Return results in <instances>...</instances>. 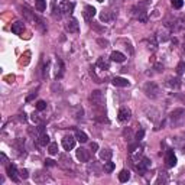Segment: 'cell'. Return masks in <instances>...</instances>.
Instances as JSON below:
<instances>
[{"mask_svg":"<svg viewBox=\"0 0 185 185\" xmlns=\"http://www.w3.org/2000/svg\"><path fill=\"white\" fill-rule=\"evenodd\" d=\"M143 91H145V94H146V97H149V98H158L160 94V88L159 85L156 84V83H153V81H149V83H146L145 84V87H143Z\"/></svg>","mask_w":185,"mask_h":185,"instance_id":"obj_1","label":"cell"},{"mask_svg":"<svg viewBox=\"0 0 185 185\" xmlns=\"http://www.w3.org/2000/svg\"><path fill=\"white\" fill-rule=\"evenodd\" d=\"M145 6H146V3H140V4H136L135 7L132 9L133 16L140 22H146L147 20V15H146V10H145Z\"/></svg>","mask_w":185,"mask_h":185,"instance_id":"obj_2","label":"cell"},{"mask_svg":"<svg viewBox=\"0 0 185 185\" xmlns=\"http://www.w3.org/2000/svg\"><path fill=\"white\" fill-rule=\"evenodd\" d=\"M90 103L96 107H101L103 103H104V96L100 90H94V91L90 94Z\"/></svg>","mask_w":185,"mask_h":185,"instance_id":"obj_3","label":"cell"},{"mask_svg":"<svg viewBox=\"0 0 185 185\" xmlns=\"http://www.w3.org/2000/svg\"><path fill=\"white\" fill-rule=\"evenodd\" d=\"M74 7H75V4L70 2V0H62L59 3V12H62L64 15H71Z\"/></svg>","mask_w":185,"mask_h":185,"instance_id":"obj_4","label":"cell"},{"mask_svg":"<svg viewBox=\"0 0 185 185\" xmlns=\"http://www.w3.org/2000/svg\"><path fill=\"white\" fill-rule=\"evenodd\" d=\"M65 29L70 32V34H77L78 30H80V25H78V20L71 17V19H68V22L65 23Z\"/></svg>","mask_w":185,"mask_h":185,"instance_id":"obj_5","label":"cell"},{"mask_svg":"<svg viewBox=\"0 0 185 185\" xmlns=\"http://www.w3.org/2000/svg\"><path fill=\"white\" fill-rule=\"evenodd\" d=\"M132 117V111L127 107H122V109L119 110V114H117V119H119V122H129Z\"/></svg>","mask_w":185,"mask_h":185,"instance_id":"obj_6","label":"cell"},{"mask_svg":"<svg viewBox=\"0 0 185 185\" xmlns=\"http://www.w3.org/2000/svg\"><path fill=\"white\" fill-rule=\"evenodd\" d=\"M75 136H65L62 139V147L65 151H71L75 147Z\"/></svg>","mask_w":185,"mask_h":185,"instance_id":"obj_7","label":"cell"},{"mask_svg":"<svg viewBox=\"0 0 185 185\" xmlns=\"http://www.w3.org/2000/svg\"><path fill=\"white\" fill-rule=\"evenodd\" d=\"M17 174H19V171H17V168L15 166V165H7V177L12 179L13 182H19L20 179H19V177H17Z\"/></svg>","mask_w":185,"mask_h":185,"instance_id":"obj_8","label":"cell"},{"mask_svg":"<svg viewBox=\"0 0 185 185\" xmlns=\"http://www.w3.org/2000/svg\"><path fill=\"white\" fill-rule=\"evenodd\" d=\"M165 164H166L168 168H172V166L177 165V156L174 155V152L171 151V149H169V151L166 152V155H165Z\"/></svg>","mask_w":185,"mask_h":185,"instance_id":"obj_9","label":"cell"},{"mask_svg":"<svg viewBox=\"0 0 185 185\" xmlns=\"http://www.w3.org/2000/svg\"><path fill=\"white\" fill-rule=\"evenodd\" d=\"M77 159L80 162H88L90 160V151L84 149V147H80L77 151Z\"/></svg>","mask_w":185,"mask_h":185,"instance_id":"obj_10","label":"cell"},{"mask_svg":"<svg viewBox=\"0 0 185 185\" xmlns=\"http://www.w3.org/2000/svg\"><path fill=\"white\" fill-rule=\"evenodd\" d=\"M96 7H92V6H90V4H87V6H85L84 7V12H83V16H84V19L85 20H91L92 17L96 16Z\"/></svg>","mask_w":185,"mask_h":185,"instance_id":"obj_11","label":"cell"},{"mask_svg":"<svg viewBox=\"0 0 185 185\" xmlns=\"http://www.w3.org/2000/svg\"><path fill=\"white\" fill-rule=\"evenodd\" d=\"M51 178L48 177V174H43L42 171H38V172L34 175V181L36 182V184H43V182L49 181Z\"/></svg>","mask_w":185,"mask_h":185,"instance_id":"obj_12","label":"cell"},{"mask_svg":"<svg viewBox=\"0 0 185 185\" xmlns=\"http://www.w3.org/2000/svg\"><path fill=\"white\" fill-rule=\"evenodd\" d=\"M23 29H25V23H23L22 20H16L15 23H12V32L15 35L23 34Z\"/></svg>","mask_w":185,"mask_h":185,"instance_id":"obj_13","label":"cell"},{"mask_svg":"<svg viewBox=\"0 0 185 185\" xmlns=\"http://www.w3.org/2000/svg\"><path fill=\"white\" fill-rule=\"evenodd\" d=\"M111 83H113V85H116V87H129V85H130V83H129L126 78H123V77H114Z\"/></svg>","mask_w":185,"mask_h":185,"instance_id":"obj_14","label":"cell"},{"mask_svg":"<svg viewBox=\"0 0 185 185\" xmlns=\"http://www.w3.org/2000/svg\"><path fill=\"white\" fill-rule=\"evenodd\" d=\"M114 17H116V15H114L113 12H110V10H103V12L100 13V20L104 22V23L110 22L111 19H114Z\"/></svg>","mask_w":185,"mask_h":185,"instance_id":"obj_15","label":"cell"},{"mask_svg":"<svg viewBox=\"0 0 185 185\" xmlns=\"http://www.w3.org/2000/svg\"><path fill=\"white\" fill-rule=\"evenodd\" d=\"M110 59H111L113 62H124L126 56H124V54L119 52V51H113L111 55H110Z\"/></svg>","mask_w":185,"mask_h":185,"instance_id":"obj_16","label":"cell"},{"mask_svg":"<svg viewBox=\"0 0 185 185\" xmlns=\"http://www.w3.org/2000/svg\"><path fill=\"white\" fill-rule=\"evenodd\" d=\"M97 67L100 68V70L107 71V70L110 68V61L107 58H104V56H100V58L97 59Z\"/></svg>","mask_w":185,"mask_h":185,"instance_id":"obj_17","label":"cell"},{"mask_svg":"<svg viewBox=\"0 0 185 185\" xmlns=\"http://www.w3.org/2000/svg\"><path fill=\"white\" fill-rule=\"evenodd\" d=\"M185 29V20L184 19H178L175 23L172 25V30L174 32H181Z\"/></svg>","mask_w":185,"mask_h":185,"instance_id":"obj_18","label":"cell"},{"mask_svg":"<svg viewBox=\"0 0 185 185\" xmlns=\"http://www.w3.org/2000/svg\"><path fill=\"white\" fill-rule=\"evenodd\" d=\"M111 155H113V152H111V149H101L100 152V159L101 160H110L111 159Z\"/></svg>","mask_w":185,"mask_h":185,"instance_id":"obj_19","label":"cell"},{"mask_svg":"<svg viewBox=\"0 0 185 185\" xmlns=\"http://www.w3.org/2000/svg\"><path fill=\"white\" fill-rule=\"evenodd\" d=\"M59 160L62 162V166L64 168H72V160H71V158H68L67 155H61L59 156Z\"/></svg>","mask_w":185,"mask_h":185,"instance_id":"obj_20","label":"cell"},{"mask_svg":"<svg viewBox=\"0 0 185 185\" xmlns=\"http://www.w3.org/2000/svg\"><path fill=\"white\" fill-rule=\"evenodd\" d=\"M129 179H130V172H129L127 169L120 171V174H119V181L120 182H127Z\"/></svg>","mask_w":185,"mask_h":185,"instance_id":"obj_21","label":"cell"},{"mask_svg":"<svg viewBox=\"0 0 185 185\" xmlns=\"http://www.w3.org/2000/svg\"><path fill=\"white\" fill-rule=\"evenodd\" d=\"M75 139H77V140H78L80 143L88 142V136L85 135L84 132H81V130H77V132H75Z\"/></svg>","mask_w":185,"mask_h":185,"instance_id":"obj_22","label":"cell"},{"mask_svg":"<svg viewBox=\"0 0 185 185\" xmlns=\"http://www.w3.org/2000/svg\"><path fill=\"white\" fill-rule=\"evenodd\" d=\"M38 143L41 146H46V145H49V136L46 135V133H42V135L38 138Z\"/></svg>","mask_w":185,"mask_h":185,"instance_id":"obj_23","label":"cell"},{"mask_svg":"<svg viewBox=\"0 0 185 185\" xmlns=\"http://www.w3.org/2000/svg\"><path fill=\"white\" fill-rule=\"evenodd\" d=\"M184 114H185V110L184 109H175L172 113H171V119H172V120H175V119L182 117Z\"/></svg>","mask_w":185,"mask_h":185,"instance_id":"obj_24","label":"cell"},{"mask_svg":"<svg viewBox=\"0 0 185 185\" xmlns=\"http://www.w3.org/2000/svg\"><path fill=\"white\" fill-rule=\"evenodd\" d=\"M114 168H116V165H114L113 162H110V160H106V162H104V171H106L107 174L113 172Z\"/></svg>","mask_w":185,"mask_h":185,"instance_id":"obj_25","label":"cell"},{"mask_svg":"<svg viewBox=\"0 0 185 185\" xmlns=\"http://www.w3.org/2000/svg\"><path fill=\"white\" fill-rule=\"evenodd\" d=\"M29 61H30V52H29V51H26L25 54L22 55L20 64H22V65H28V64H29Z\"/></svg>","mask_w":185,"mask_h":185,"instance_id":"obj_26","label":"cell"},{"mask_svg":"<svg viewBox=\"0 0 185 185\" xmlns=\"http://www.w3.org/2000/svg\"><path fill=\"white\" fill-rule=\"evenodd\" d=\"M35 6H36V9H38L39 12H43V10L46 9L45 0H35Z\"/></svg>","mask_w":185,"mask_h":185,"instance_id":"obj_27","label":"cell"},{"mask_svg":"<svg viewBox=\"0 0 185 185\" xmlns=\"http://www.w3.org/2000/svg\"><path fill=\"white\" fill-rule=\"evenodd\" d=\"M48 152H49V155H56L58 153V145L56 143H49L48 145Z\"/></svg>","mask_w":185,"mask_h":185,"instance_id":"obj_28","label":"cell"},{"mask_svg":"<svg viewBox=\"0 0 185 185\" xmlns=\"http://www.w3.org/2000/svg\"><path fill=\"white\" fill-rule=\"evenodd\" d=\"M178 81L179 80H177V78H169L168 80V83H166V85H169V87H171V88H175V87H178V85H179V83H178Z\"/></svg>","mask_w":185,"mask_h":185,"instance_id":"obj_29","label":"cell"},{"mask_svg":"<svg viewBox=\"0 0 185 185\" xmlns=\"http://www.w3.org/2000/svg\"><path fill=\"white\" fill-rule=\"evenodd\" d=\"M45 109H46V103L43 100H39L38 103H36V110H38V111H43Z\"/></svg>","mask_w":185,"mask_h":185,"instance_id":"obj_30","label":"cell"},{"mask_svg":"<svg viewBox=\"0 0 185 185\" xmlns=\"http://www.w3.org/2000/svg\"><path fill=\"white\" fill-rule=\"evenodd\" d=\"M184 6V0H172V7L174 9H181Z\"/></svg>","mask_w":185,"mask_h":185,"instance_id":"obj_31","label":"cell"},{"mask_svg":"<svg viewBox=\"0 0 185 185\" xmlns=\"http://www.w3.org/2000/svg\"><path fill=\"white\" fill-rule=\"evenodd\" d=\"M97 43H98L101 48H107V46H109V41H107V39H103V38L97 39Z\"/></svg>","mask_w":185,"mask_h":185,"instance_id":"obj_32","label":"cell"},{"mask_svg":"<svg viewBox=\"0 0 185 185\" xmlns=\"http://www.w3.org/2000/svg\"><path fill=\"white\" fill-rule=\"evenodd\" d=\"M184 71H185V62H184V61H181V62L178 64V67H177V74L181 75Z\"/></svg>","mask_w":185,"mask_h":185,"instance_id":"obj_33","label":"cell"},{"mask_svg":"<svg viewBox=\"0 0 185 185\" xmlns=\"http://www.w3.org/2000/svg\"><path fill=\"white\" fill-rule=\"evenodd\" d=\"M136 151H140L139 143H135V145H130V146H129V153H135Z\"/></svg>","mask_w":185,"mask_h":185,"instance_id":"obj_34","label":"cell"},{"mask_svg":"<svg viewBox=\"0 0 185 185\" xmlns=\"http://www.w3.org/2000/svg\"><path fill=\"white\" fill-rule=\"evenodd\" d=\"M145 138V130H143V129H140V130H138L136 132V140H142V139Z\"/></svg>","mask_w":185,"mask_h":185,"instance_id":"obj_35","label":"cell"},{"mask_svg":"<svg viewBox=\"0 0 185 185\" xmlns=\"http://www.w3.org/2000/svg\"><path fill=\"white\" fill-rule=\"evenodd\" d=\"M19 177H20L22 179H28V177H29V175H28V171H26V169H20V171H19Z\"/></svg>","mask_w":185,"mask_h":185,"instance_id":"obj_36","label":"cell"},{"mask_svg":"<svg viewBox=\"0 0 185 185\" xmlns=\"http://www.w3.org/2000/svg\"><path fill=\"white\" fill-rule=\"evenodd\" d=\"M4 81L10 84V83H13V81H15V75H13V74H9V75L4 77Z\"/></svg>","mask_w":185,"mask_h":185,"instance_id":"obj_37","label":"cell"},{"mask_svg":"<svg viewBox=\"0 0 185 185\" xmlns=\"http://www.w3.org/2000/svg\"><path fill=\"white\" fill-rule=\"evenodd\" d=\"M90 149H91V152H92V153H94V152H97V151H98V145H97L96 142L90 143Z\"/></svg>","mask_w":185,"mask_h":185,"instance_id":"obj_38","label":"cell"},{"mask_svg":"<svg viewBox=\"0 0 185 185\" xmlns=\"http://www.w3.org/2000/svg\"><path fill=\"white\" fill-rule=\"evenodd\" d=\"M45 165H46V166H55L56 164H55V160H52V159H46Z\"/></svg>","mask_w":185,"mask_h":185,"instance_id":"obj_39","label":"cell"},{"mask_svg":"<svg viewBox=\"0 0 185 185\" xmlns=\"http://www.w3.org/2000/svg\"><path fill=\"white\" fill-rule=\"evenodd\" d=\"M36 97V92H32V94H29V96L26 97V103H29V101H32Z\"/></svg>","mask_w":185,"mask_h":185,"instance_id":"obj_40","label":"cell"},{"mask_svg":"<svg viewBox=\"0 0 185 185\" xmlns=\"http://www.w3.org/2000/svg\"><path fill=\"white\" fill-rule=\"evenodd\" d=\"M123 136H124V138H130V136H132V130H130V129H124Z\"/></svg>","mask_w":185,"mask_h":185,"instance_id":"obj_41","label":"cell"},{"mask_svg":"<svg viewBox=\"0 0 185 185\" xmlns=\"http://www.w3.org/2000/svg\"><path fill=\"white\" fill-rule=\"evenodd\" d=\"M0 158H2V164H3V165L7 164V158H6V155H4V153H2V155H0Z\"/></svg>","mask_w":185,"mask_h":185,"instance_id":"obj_42","label":"cell"},{"mask_svg":"<svg viewBox=\"0 0 185 185\" xmlns=\"http://www.w3.org/2000/svg\"><path fill=\"white\" fill-rule=\"evenodd\" d=\"M155 68H156V71H162V70H164V65H162V64H156Z\"/></svg>","mask_w":185,"mask_h":185,"instance_id":"obj_43","label":"cell"},{"mask_svg":"<svg viewBox=\"0 0 185 185\" xmlns=\"http://www.w3.org/2000/svg\"><path fill=\"white\" fill-rule=\"evenodd\" d=\"M32 120H34L35 123H39V117H38V114H32Z\"/></svg>","mask_w":185,"mask_h":185,"instance_id":"obj_44","label":"cell"},{"mask_svg":"<svg viewBox=\"0 0 185 185\" xmlns=\"http://www.w3.org/2000/svg\"><path fill=\"white\" fill-rule=\"evenodd\" d=\"M97 2H100V3H101V2H104V0H97Z\"/></svg>","mask_w":185,"mask_h":185,"instance_id":"obj_45","label":"cell"}]
</instances>
